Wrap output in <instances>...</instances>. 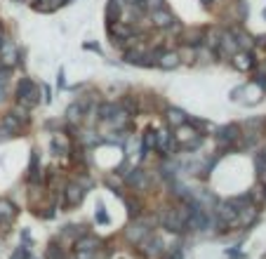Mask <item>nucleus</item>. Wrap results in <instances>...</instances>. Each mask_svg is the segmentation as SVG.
<instances>
[{
    "label": "nucleus",
    "mask_w": 266,
    "mask_h": 259,
    "mask_svg": "<svg viewBox=\"0 0 266 259\" xmlns=\"http://www.w3.org/2000/svg\"><path fill=\"white\" fill-rule=\"evenodd\" d=\"M186 222H189V205H182V207H167L160 214V224L163 229L172 233H182L186 231Z\"/></svg>",
    "instance_id": "f257e3e1"
},
{
    "label": "nucleus",
    "mask_w": 266,
    "mask_h": 259,
    "mask_svg": "<svg viewBox=\"0 0 266 259\" xmlns=\"http://www.w3.org/2000/svg\"><path fill=\"white\" fill-rule=\"evenodd\" d=\"M17 102L24 109H33L35 104H40V88L31 78H21L17 85Z\"/></svg>",
    "instance_id": "f03ea898"
},
{
    "label": "nucleus",
    "mask_w": 266,
    "mask_h": 259,
    "mask_svg": "<svg viewBox=\"0 0 266 259\" xmlns=\"http://www.w3.org/2000/svg\"><path fill=\"white\" fill-rule=\"evenodd\" d=\"M243 139V130H240L238 123H229L221 125L217 130V142L221 149H236V144Z\"/></svg>",
    "instance_id": "7ed1b4c3"
},
{
    "label": "nucleus",
    "mask_w": 266,
    "mask_h": 259,
    "mask_svg": "<svg viewBox=\"0 0 266 259\" xmlns=\"http://www.w3.org/2000/svg\"><path fill=\"white\" fill-rule=\"evenodd\" d=\"M151 24H153V28H160V31H172V28H177L179 31V28H182L179 19L167 10V7H163V10H153V12H151Z\"/></svg>",
    "instance_id": "20e7f679"
},
{
    "label": "nucleus",
    "mask_w": 266,
    "mask_h": 259,
    "mask_svg": "<svg viewBox=\"0 0 266 259\" xmlns=\"http://www.w3.org/2000/svg\"><path fill=\"white\" fill-rule=\"evenodd\" d=\"M85 198V186L80 182H68L64 186V207H78Z\"/></svg>",
    "instance_id": "39448f33"
},
{
    "label": "nucleus",
    "mask_w": 266,
    "mask_h": 259,
    "mask_svg": "<svg viewBox=\"0 0 266 259\" xmlns=\"http://www.w3.org/2000/svg\"><path fill=\"white\" fill-rule=\"evenodd\" d=\"M231 64L236 71H243V73H247V71H252L254 66H257V59H254L252 50H238L236 55L231 57Z\"/></svg>",
    "instance_id": "423d86ee"
},
{
    "label": "nucleus",
    "mask_w": 266,
    "mask_h": 259,
    "mask_svg": "<svg viewBox=\"0 0 266 259\" xmlns=\"http://www.w3.org/2000/svg\"><path fill=\"white\" fill-rule=\"evenodd\" d=\"M125 184L132 186L135 191H144L149 186V175L142 170V167H135V170L125 172Z\"/></svg>",
    "instance_id": "0eeeda50"
},
{
    "label": "nucleus",
    "mask_w": 266,
    "mask_h": 259,
    "mask_svg": "<svg viewBox=\"0 0 266 259\" xmlns=\"http://www.w3.org/2000/svg\"><path fill=\"white\" fill-rule=\"evenodd\" d=\"M158 66L163 71H172V68H179L182 66V57H179L177 50H163L158 55Z\"/></svg>",
    "instance_id": "6e6552de"
},
{
    "label": "nucleus",
    "mask_w": 266,
    "mask_h": 259,
    "mask_svg": "<svg viewBox=\"0 0 266 259\" xmlns=\"http://www.w3.org/2000/svg\"><path fill=\"white\" fill-rule=\"evenodd\" d=\"M21 120L14 113H5V116L0 118V130H3V135H10V137H17L21 132Z\"/></svg>",
    "instance_id": "1a4fd4ad"
},
{
    "label": "nucleus",
    "mask_w": 266,
    "mask_h": 259,
    "mask_svg": "<svg viewBox=\"0 0 266 259\" xmlns=\"http://www.w3.org/2000/svg\"><path fill=\"white\" fill-rule=\"evenodd\" d=\"M163 156H172L174 153V149H177V139L167 132V130H160L158 132V146H156Z\"/></svg>",
    "instance_id": "9d476101"
},
{
    "label": "nucleus",
    "mask_w": 266,
    "mask_h": 259,
    "mask_svg": "<svg viewBox=\"0 0 266 259\" xmlns=\"http://www.w3.org/2000/svg\"><path fill=\"white\" fill-rule=\"evenodd\" d=\"M221 35H224V28H219V26L205 28L203 45L210 50V52H214V55H217V48H219V42H221Z\"/></svg>",
    "instance_id": "9b49d317"
},
{
    "label": "nucleus",
    "mask_w": 266,
    "mask_h": 259,
    "mask_svg": "<svg viewBox=\"0 0 266 259\" xmlns=\"http://www.w3.org/2000/svg\"><path fill=\"white\" fill-rule=\"evenodd\" d=\"M146 236H151L149 224H144V222H135V224L127 226V238H130L132 243H137V245H139Z\"/></svg>",
    "instance_id": "f8f14e48"
},
{
    "label": "nucleus",
    "mask_w": 266,
    "mask_h": 259,
    "mask_svg": "<svg viewBox=\"0 0 266 259\" xmlns=\"http://www.w3.org/2000/svg\"><path fill=\"white\" fill-rule=\"evenodd\" d=\"M229 33L233 35V40H236V45H238V50H252L254 48V40H252V35L245 33L240 26H233L229 28Z\"/></svg>",
    "instance_id": "ddd939ff"
},
{
    "label": "nucleus",
    "mask_w": 266,
    "mask_h": 259,
    "mask_svg": "<svg viewBox=\"0 0 266 259\" xmlns=\"http://www.w3.org/2000/svg\"><path fill=\"white\" fill-rule=\"evenodd\" d=\"M73 247H75V252H97L99 250V238L85 233V236H80V238L75 240Z\"/></svg>",
    "instance_id": "4468645a"
},
{
    "label": "nucleus",
    "mask_w": 266,
    "mask_h": 259,
    "mask_svg": "<svg viewBox=\"0 0 266 259\" xmlns=\"http://www.w3.org/2000/svg\"><path fill=\"white\" fill-rule=\"evenodd\" d=\"M118 111H120V104H116V102H104V104H99V106L95 109V113H97V118H99L102 123H109V120L116 116Z\"/></svg>",
    "instance_id": "2eb2a0df"
},
{
    "label": "nucleus",
    "mask_w": 266,
    "mask_h": 259,
    "mask_svg": "<svg viewBox=\"0 0 266 259\" xmlns=\"http://www.w3.org/2000/svg\"><path fill=\"white\" fill-rule=\"evenodd\" d=\"M165 118H167V123L172 125V127H182V125L186 123V113L182 109H174V106H170V109L165 111Z\"/></svg>",
    "instance_id": "dca6fc26"
},
{
    "label": "nucleus",
    "mask_w": 266,
    "mask_h": 259,
    "mask_svg": "<svg viewBox=\"0 0 266 259\" xmlns=\"http://www.w3.org/2000/svg\"><path fill=\"white\" fill-rule=\"evenodd\" d=\"M82 116H85V109L80 106V102L71 104V106L66 109V120L71 125H80L82 123Z\"/></svg>",
    "instance_id": "f3484780"
},
{
    "label": "nucleus",
    "mask_w": 266,
    "mask_h": 259,
    "mask_svg": "<svg viewBox=\"0 0 266 259\" xmlns=\"http://www.w3.org/2000/svg\"><path fill=\"white\" fill-rule=\"evenodd\" d=\"M17 214H19L17 205L10 203V200H0V222H12Z\"/></svg>",
    "instance_id": "a211bd4d"
},
{
    "label": "nucleus",
    "mask_w": 266,
    "mask_h": 259,
    "mask_svg": "<svg viewBox=\"0 0 266 259\" xmlns=\"http://www.w3.org/2000/svg\"><path fill=\"white\" fill-rule=\"evenodd\" d=\"M158 146V132L156 130H146V132H144V146H142V156H146V153H149V151H153Z\"/></svg>",
    "instance_id": "6ab92c4d"
},
{
    "label": "nucleus",
    "mask_w": 266,
    "mask_h": 259,
    "mask_svg": "<svg viewBox=\"0 0 266 259\" xmlns=\"http://www.w3.org/2000/svg\"><path fill=\"white\" fill-rule=\"evenodd\" d=\"M118 104H120V109H123L130 118H132V116H137V111H139V104H137V99H135L132 95H125Z\"/></svg>",
    "instance_id": "aec40b11"
},
{
    "label": "nucleus",
    "mask_w": 266,
    "mask_h": 259,
    "mask_svg": "<svg viewBox=\"0 0 266 259\" xmlns=\"http://www.w3.org/2000/svg\"><path fill=\"white\" fill-rule=\"evenodd\" d=\"M120 10H123V7L118 5L116 0H109V3H106V21H109V24L120 21Z\"/></svg>",
    "instance_id": "412c9836"
},
{
    "label": "nucleus",
    "mask_w": 266,
    "mask_h": 259,
    "mask_svg": "<svg viewBox=\"0 0 266 259\" xmlns=\"http://www.w3.org/2000/svg\"><path fill=\"white\" fill-rule=\"evenodd\" d=\"M68 151H71V146L66 144V139H64L62 135L52 139V153H55V156H66Z\"/></svg>",
    "instance_id": "4be33fe9"
},
{
    "label": "nucleus",
    "mask_w": 266,
    "mask_h": 259,
    "mask_svg": "<svg viewBox=\"0 0 266 259\" xmlns=\"http://www.w3.org/2000/svg\"><path fill=\"white\" fill-rule=\"evenodd\" d=\"M186 125H189V127H193L196 132H198V135H203L205 130L210 127V123H207V120H203V118H196V116H189V118H186Z\"/></svg>",
    "instance_id": "5701e85b"
},
{
    "label": "nucleus",
    "mask_w": 266,
    "mask_h": 259,
    "mask_svg": "<svg viewBox=\"0 0 266 259\" xmlns=\"http://www.w3.org/2000/svg\"><path fill=\"white\" fill-rule=\"evenodd\" d=\"M45 257H48V259H66V254H64L62 247L50 245V247H48V252H45Z\"/></svg>",
    "instance_id": "b1692460"
},
{
    "label": "nucleus",
    "mask_w": 266,
    "mask_h": 259,
    "mask_svg": "<svg viewBox=\"0 0 266 259\" xmlns=\"http://www.w3.org/2000/svg\"><path fill=\"white\" fill-rule=\"evenodd\" d=\"M125 203H127V210H130V214L135 219L142 214V203H139V200H125Z\"/></svg>",
    "instance_id": "393cba45"
},
{
    "label": "nucleus",
    "mask_w": 266,
    "mask_h": 259,
    "mask_svg": "<svg viewBox=\"0 0 266 259\" xmlns=\"http://www.w3.org/2000/svg\"><path fill=\"white\" fill-rule=\"evenodd\" d=\"M144 3H146V12H153V10H163V7H167L165 0H144Z\"/></svg>",
    "instance_id": "a878e982"
},
{
    "label": "nucleus",
    "mask_w": 266,
    "mask_h": 259,
    "mask_svg": "<svg viewBox=\"0 0 266 259\" xmlns=\"http://www.w3.org/2000/svg\"><path fill=\"white\" fill-rule=\"evenodd\" d=\"M12 259H28V247L26 245L17 247V250H14V254H12Z\"/></svg>",
    "instance_id": "bb28decb"
},
{
    "label": "nucleus",
    "mask_w": 266,
    "mask_h": 259,
    "mask_svg": "<svg viewBox=\"0 0 266 259\" xmlns=\"http://www.w3.org/2000/svg\"><path fill=\"white\" fill-rule=\"evenodd\" d=\"M254 45H257V48H264V50H266V35H259V38H254Z\"/></svg>",
    "instance_id": "cd10ccee"
},
{
    "label": "nucleus",
    "mask_w": 266,
    "mask_h": 259,
    "mask_svg": "<svg viewBox=\"0 0 266 259\" xmlns=\"http://www.w3.org/2000/svg\"><path fill=\"white\" fill-rule=\"evenodd\" d=\"M226 254H229V257H231V259H243V254H240L238 250H229V252H226Z\"/></svg>",
    "instance_id": "c85d7f7f"
},
{
    "label": "nucleus",
    "mask_w": 266,
    "mask_h": 259,
    "mask_svg": "<svg viewBox=\"0 0 266 259\" xmlns=\"http://www.w3.org/2000/svg\"><path fill=\"white\" fill-rule=\"evenodd\" d=\"M42 102H45V104L52 102V92H50V88H45V97H42Z\"/></svg>",
    "instance_id": "c756f323"
},
{
    "label": "nucleus",
    "mask_w": 266,
    "mask_h": 259,
    "mask_svg": "<svg viewBox=\"0 0 266 259\" xmlns=\"http://www.w3.org/2000/svg\"><path fill=\"white\" fill-rule=\"evenodd\" d=\"M95 252H78V259H92Z\"/></svg>",
    "instance_id": "7c9ffc66"
},
{
    "label": "nucleus",
    "mask_w": 266,
    "mask_h": 259,
    "mask_svg": "<svg viewBox=\"0 0 266 259\" xmlns=\"http://www.w3.org/2000/svg\"><path fill=\"white\" fill-rule=\"evenodd\" d=\"M3 45H5V31H3V26H0V50H3Z\"/></svg>",
    "instance_id": "2f4dec72"
},
{
    "label": "nucleus",
    "mask_w": 266,
    "mask_h": 259,
    "mask_svg": "<svg viewBox=\"0 0 266 259\" xmlns=\"http://www.w3.org/2000/svg\"><path fill=\"white\" fill-rule=\"evenodd\" d=\"M57 82H59V88H66V82H64V71H59V80Z\"/></svg>",
    "instance_id": "473e14b6"
},
{
    "label": "nucleus",
    "mask_w": 266,
    "mask_h": 259,
    "mask_svg": "<svg viewBox=\"0 0 266 259\" xmlns=\"http://www.w3.org/2000/svg\"><path fill=\"white\" fill-rule=\"evenodd\" d=\"M3 99H5V85L0 82V102H3Z\"/></svg>",
    "instance_id": "72a5a7b5"
},
{
    "label": "nucleus",
    "mask_w": 266,
    "mask_h": 259,
    "mask_svg": "<svg viewBox=\"0 0 266 259\" xmlns=\"http://www.w3.org/2000/svg\"><path fill=\"white\" fill-rule=\"evenodd\" d=\"M71 3H73V0H59L57 5H62V7H64V5H71Z\"/></svg>",
    "instance_id": "f704fd0d"
},
{
    "label": "nucleus",
    "mask_w": 266,
    "mask_h": 259,
    "mask_svg": "<svg viewBox=\"0 0 266 259\" xmlns=\"http://www.w3.org/2000/svg\"><path fill=\"white\" fill-rule=\"evenodd\" d=\"M116 3H118L120 7H123V5H130V0H116Z\"/></svg>",
    "instance_id": "c9c22d12"
},
{
    "label": "nucleus",
    "mask_w": 266,
    "mask_h": 259,
    "mask_svg": "<svg viewBox=\"0 0 266 259\" xmlns=\"http://www.w3.org/2000/svg\"><path fill=\"white\" fill-rule=\"evenodd\" d=\"M261 198L266 200V184H261Z\"/></svg>",
    "instance_id": "e433bc0d"
},
{
    "label": "nucleus",
    "mask_w": 266,
    "mask_h": 259,
    "mask_svg": "<svg viewBox=\"0 0 266 259\" xmlns=\"http://www.w3.org/2000/svg\"><path fill=\"white\" fill-rule=\"evenodd\" d=\"M200 3H203V5H210V3H214V0H200Z\"/></svg>",
    "instance_id": "4c0bfd02"
},
{
    "label": "nucleus",
    "mask_w": 266,
    "mask_h": 259,
    "mask_svg": "<svg viewBox=\"0 0 266 259\" xmlns=\"http://www.w3.org/2000/svg\"><path fill=\"white\" fill-rule=\"evenodd\" d=\"M261 14H264V19H266V10H264V12H261Z\"/></svg>",
    "instance_id": "58836bf2"
}]
</instances>
